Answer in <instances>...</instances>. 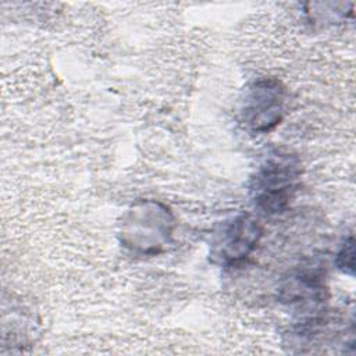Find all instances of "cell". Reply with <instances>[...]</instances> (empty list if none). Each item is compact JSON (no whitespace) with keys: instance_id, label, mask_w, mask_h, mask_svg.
Masks as SVG:
<instances>
[{"instance_id":"obj_1","label":"cell","mask_w":356,"mask_h":356,"mask_svg":"<svg viewBox=\"0 0 356 356\" xmlns=\"http://www.w3.org/2000/svg\"><path fill=\"white\" fill-rule=\"evenodd\" d=\"M300 179V161L296 156L274 152L257 167L250 181V196L264 213H281L296 192Z\"/></svg>"},{"instance_id":"obj_2","label":"cell","mask_w":356,"mask_h":356,"mask_svg":"<svg viewBox=\"0 0 356 356\" xmlns=\"http://www.w3.org/2000/svg\"><path fill=\"white\" fill-rule=\"evenodd\" d=\"M285 110V89L274 78L253 82L242 100L241 122L253 134H266L280 124Z\"/></svg>"},{"instance_id":"obj_3","label":"cell","mask_w":356,"mask_h":356,"mask_svg":"<svg viewBox=\"0 0 356 356\" xmlns=\"http://www.w3.org/2000/svg\"><path fill=\"white\" fill-rule=\"evenodd\" d=\"M261 236L259 221L246 213H241L225 221L216 232L211 245V254L216 261L232 266L245 260Z\"/></svg>"},{"instance_id":"obj_4","label":"cell","mask_w":356,"mask_h":356,"mask_svg":"<svg viewBox=\"0 0 356 356\" xmlns=\"http://www.w3.org/2000/svg\"><path fill=\"white\" fill-rule=\"evenodd\" d=\"M165 214H168V210L154 202L143 203L140 207H135L134 211H129L122 234L128 246L132 249H140L142 252H157L167 239L150 231V225Z\"/></svg>"},{"instance_id":"obj_5","label":"cell","mask_w":356,"mask_h":356,"mask_svg":"<svg viewBox=\"0 0 356 356\" xmlns=\"http://www.w3.org/2000/svg\"><path fill=\"white\" fill-rule=\"evenodd\" d=\"M355 261V246H353V238L350 236L345 243L342 245L341 250L337 254V266L341 268L343 273L353 274V263Z\"/></svg>"}]
</instances>
